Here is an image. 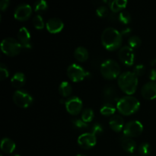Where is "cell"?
I'll list each match as a JSON object with an SVG mask.
<instances>
[{
  "mask_svg": "<svg viewBox=\"0 0 156 156\" xmlns=\"http://www.w3.org/2000/svg\"><path fill=\"white\" fill-rule=\"evenodd\" d=\"M101 73L105 79L113 80L120 75V66L114 59H107L101 66Z\"/></svg>",
  "mask_w": 156,
  "mask_h": 156,
  "instance_id": "cell-4",
  "label": "cell"
},
{
  "mask_svg": "<svg viewBox=\"0 0 156 156\" xmlns=\"http://www.w3.org/2000/svg\"><path fill=\"white\" fill-rule=\"evenodd\" d=\"M10 2L9 0H2L0 2V9L2 11H5L8 7H9Z\"/></svg>",
  "mask_w": 156,
  "mask_h": 156,
  "instance_id": "cell-36",
  "label": "cell"
},
{
  "mask_svg": "<svg viewBox=\"0 0 156 156\" xmlns=\"http://www.w3.org/2000/svg\"><path fill=\"white\" fill-rule=\"evenodd\" d=\"M152 151V147H151L150 144L147 143H143L139 146V152L140 155L143 156L149 155L151 153Z\"/></svg>",
  "mask_w": 156,
  "mask_h": 156,
  "instance_id": "cell-26",
  "label": "cell"
},
{
  "mask_svg": "<svg viewBox=\"0 0 156 156\" xmlns=\"http://www.w3.org/2000/svg\"><path fill=\"white\" fill-rule=\"evenodd\" d=\"M120 144L123 150L128 153H133L136 148V143L130 137H127L123 135L120 137Z\"/></svg>",
  "mask_w": 156,
  "mask_h": 156,
  "instance_id": "cell-17",
  "label": "cell"
},
{
  "mask_svg": "<svg viewBox=\"0 0 156 156\" xmlns=\"http://www.w3.org/2000/svg\"><path fill=\"white\" fill-rule=\"evenodd\" d=\"M66 109L72 115H77L82 109V101L79 98L72 97L66 101Z\"/></svg>",
  "mask_w": 156,
  "mask_h": 156,
  "instance_id": "cell-10",
  "label": "cell"
},
{
  "mask_svg": "<svg viewBox=\"0 0 156 156\" xmlns=\"http://www.w3.org/2000/svg\"><path fill=\"white\" fill-rule=\"evenodd\" d=\"M18 37L23 49H25V50L31 49L32 46L30 44V34L26 27H22L20 28L18 34Z\"/></svg>",
  "mask_w": 156,
  "mask_h": 156,
  "instance_id": "cell-14",
  "label": "cell"
},
{
  "mask_svg": "<svg viewBox=\"0 0 156 156\" xmlns=\"http://www.w3.org/2000/svg\"><path fill=\"white\" fill-rule=\"evenodd\" d=\"M126 4H127L126 0H114V1L109 2L111 10L113 12H115V13L124 9L126 6Z\"/></svg>",
  "mask_w": 156,
  "mask_h": 156,
  "instance_id": "cell-22",
  "label": "cell"
},
{
  "mask_svg": "<svg viewBox=\"0 0 156 156\" xmlns=\"http://www.w3.org/2000/svg\"><path fill=\"white\" fill-rule=\"evenodd\" d=\"M88 74V73L82 66L76 63L71 64L67 69V75L69 78L75 82L82 81Z\"/></svg>",
  "mask_w": 156,
  "mask_h": 156,
  "instance_id": "cell-7",
  "label": "cell"
},
{
  "mask_svg": "<svg viewBox=\"0 0 156 156\" xmlns=\"http://www.w3.org/2000/svg\"><path fill=\"white\" fill-rule=\"evenodd\" d=\"M143 131V126L138 120H132L126 123L123 128V134L127 137H137Z\"/></svg>",
  "mask_w": 156,
  "mask_h": 156,
  "instance_id": "cell-8",
  "label": "cell"
},
{
  "mask_svg": "<svg viewBox=\"0 0 156 156\" xmlns=\"http://www.w3.org/2000/svg\"><path fill=\"white\" fill-rule=\"evenodd\" d=\"M119 20L120 22L123 24H129L131 21V15L126 11H122L120 14H119Z\"/></svg>",
  "mask_w": 156,
  "mask_h": 156,
  "instance_id": "cell-29",
  "label": "cell"
},
{
  "mask_svg": "<svg viewBox=\"0 0 156 156\" xmlns=\"http://www.w3.org/2000/svg\"><path fill=\"white\" fill-rule=\"evenodd\" d=\"M2 51L9 56H15L20 53L22 50V46L16 39L12 37H6L2 41Z\"/></svg>",
  "mask_w": 156,
  "mask_h": 156,
  "instance_id": "cell-5",
  "label": "cell"
},
{
  "mask_svg": "<svg viewBox=\"0 0 156 156\" xmlns=\"http://www.w3.org/2000/svg\"><path fill=\"white\" fill-rule=\"evenodd\" d=\"M140 102L136 98L127 95L120 98L117 104V109L123 115L129 116L134 114L139 110Z\"/></svg>",
  "mask_w": 156,
  "mask_h": 156,
  "instance_id": "cell-3",
  "label": "cell"
},
{
  "mask_svg": "<svg viewBox=\"0 0 156 156\" xmlns=\"http://www.w3.org/2000/svg\"><path fill=\"white\" fill-rule=\"evenodd\" d=\"M73 125L74 127L79 129H86L88 128V124L81 119H74L73 120Z\"/></svg>",
  "mask_w": 156,
  "mask_h": 156,
  "instance_id": "cell-30",
  "label": "cell"
},
{
  "mask_svg": "<svg viewBox=\"0 0 156 156\" xmlns=\"http://www.w3.org/2000/svg\"><path fill=\"white\" fill-rule=\"evenodd\" d=\"M149 78L152 81V82H155L156 80V69H151L150 73L149 74Z\"/></svg>",
  "mask_w": 156,
  "mask_h": 156,
  "instance_id": "cell-37",
  "label": "cell"
},
{
  "mask_svg": "<svg viewBox=\"0 0 156 156\" xmlns=\"http://www.w3.org/2000/svg\"><path fill=\"white\" fill-rule=\"evenodd\" d=\"M12 156H20L19 155H17V154H15V155H12Z\"/></svg>",
  "mask_w": 156,
  "mask_h": 156,
  "instance_id": "cell-40",
  "label": "cell"
},
{
  "mask_svg": "<svg viewBox=\"0 0 156 156\" xmlns=\"http://www.w3.org/2000/svg\"><path fill=\"white\" fill-rule=\"evenodd\" d=\"M145 71H146V68L143 64H139L136 65L133 69V73L138 77V76H142L144 75Z\"/></svg>",
  "mask_w": 156,
  "mask_h": 156,
  "instance_id": "cell-35",
  "label": "cell"
},
{
  "mask_svg": "<svg viewBox=\"0 0 156 156\" xmlns=\"http://www.w3.org/2000/svg\"><path fill=\"white\" fill-rule=\"evenodd\" d=\"M102 132H103V128L100 123H94L92 125L91 128V133L97 136L101 134Z\"/></svg>",
  "mask_w": 156,
  "mask_h": 156,
  "instance_id": "cell-32",
  "label": "cell"
},
{
  "mask_svg": "<svg viewBox=\"0 0 156 156\" xmlns=\"http://www.w3.org/2000/svg\"><path fill=\"white\" fill-rule=\"evenodd\" d=\"M31 12L32 9L30 5L23 3L17 6L15 10V13H14V17L15 19L18 21H26L30 18Z\"/></svg>",
  "mask_w": 156,
  "mask_h": 156,
  "instance_id": "cell-12",
  "label": "cell"
},
{
  "mask_svg": "<svg viewBox=\"0 0 156 156\" xmlns=\"http://www.w3.org/2000/svg\"><path fill=\"white\" fill-rule=\"evenodd\" d=\"M109 125L111 129L115 132H120L124 128V122L123 119L120 115H114L111 117L109 121Z\"/></svg>",
  "mask_w": 156,
  "mask_h": 156,
  "instance_id": "cell-18",
  "label": "cell"
},
{
  "mask_svg": "<svg viewBox=\"0 0 156 156\" xmlns=\"http://www.w3.org/2000/svg\"><path fill=\"white\" fill-rule=\"evenodd\" d=\"M32 23H33L34 26L36 29H43L44 27V22L43 20L42 17L39 15H37L34 17L33 20H32Z\"/></svg>",
  "mask_w": 156,
  "mask_h": 156,
  "instance_id": "cell-27",
  "label": "cell"
},
{
  "mask_svg": "<svg viewBox=\"0 0 156 156\" xmlns=\"http://www.w3.org/2000/svg\"><path fill=\"white\" fill-rule=\"evenodd\" d=\"M141 39L138 36H132L128 39V44L129 47H130L132 49L137 48L141 44Z\"/></svg>",
  "mask_w": 156,
  "mask_h": 156,
  "instance_id": "cell-28",
  "label": "cell"
},
{
  "mask_svg": "<svg viewBox=\"0 0 156 156\" xmlns=\"http://www.w3.org/2000/svg\"><path fill=\"white\" fill-rule=\"evenodd\" d=\"M150 64L152 66H156V58H155V59H153L152 61H151Z\"/></svg>",
  "mask_w": 156,
  "mask_h": 156,
  "instance_id": "cell-39",
  "label": "cell"
},
{
  "mask_svg": "<svg viewBox=\"0 0 156 156\" xmlns=\"http://www.w3.org/2000/svg\"><path fill=\"white\" fill-rule=\"evenodd\" d=\"M123 41L122 34L114 27H107L101 34V43L105 49L114 51L120 47Z\"/></svg>",
  "mask_w": 156,
  "mask_h": 156,
  "instance_id": "cell-1",
  "label": "cell"
},
{
  "mask_svg": "<svg viewBox=\"0 0 156 156\" xmlns=\"http://www.w3.org/2000/svg\"><path fill=\"white\" fill-rule=\"evenodd\" d=\"M103 96L106 104L109 105H114V103L117 104L120 100L117 89L112 85H108L105 87L103 90Z\"/></svg>",
  "mask_w": 156,
  "mask_h": 156,
  "instance_id": "cell-11",
  "label": "cell"
},
{
  "mask_svg": "<svg viewBox=\"0 0 156 156\" xmlns=\"http://www.w3.org/2000/svg\"><path fill=\"white\" fill-rule=\"evenodd\" d=\"M9 76V72L8 70L7 66L3 63L0 64V79L4 80L7 79Z\"/></svg>",
  "mask_w": 156,
  "mask_h": 156,
  "instance_id": "cell-33",
  "label": "cell"
},
{
  "mask_svg": "<svg viewBox=\"0 0 156 156\" xmlns=\"http://www.w3.org/2000/svg\"><path fill=\"white\" fill-rule=\"evenodd\" d=\"M131 33V29L130 28H125L123 30H122L121 31V34L124 35V36H126V35L129 34Z\"/></svg>",
  "mask_w": 156,
  "mask_h": 156,
  "instance_id": "cell-38",
  "label": "cell"
},
{
  "mask_svg": "<svg viewBox=\"0 0 156 156\" xmlns=\"http://www.w3.org/2000/svg\"><path fill=\"white\" fill-rule=\"evenodd\" d=\"M141 94L144 98L148 100L156 98V82L151 81L145 84L141 89Z\"/></svg>",
  "mask_w": 156,
  "mask_h": 156,
  "instance_id": "cell-15",
  "label": "cell"
},
{
  "mask_svg": "<svg viewBox=\"0 0 156 156\" xmlns=\"http://www.w3.org/2000/svg\"><path fill=\"white\" fill-rule=\"evenodd\" d=\"M117 83L120 89L126 94H133L136 92L138 86V78L131 72H125L120 75Z\"/></svg>",
  "mask_w": 156,
  "mask_h": 156,
  "instance_id": "cell-2",
  "label": "cell"
},
{
  "mask_svg": "<svg viewBox=\"0 0 156 156\" xmlns=\"http://www.w3.org/2000/svg\"><path fill=\"white\" fill-rule=\"evenodd\" d=\"M34 9L35 12H41V11H45L47 9V3L44 0H40V1L34 2Z\"/></svg>",
  "mask_w": 156,
  "mask_h": 156,
  "instance_id": "cell-31",
  "label": "cell"
},
{
  "mask_svg": "<svg viewBox=\"0 0 156 156\" xmlns=\"http://www.w3.org/2000/svg\"><path fill=\"white\" fill-rule=\"evenodd\" d=\"M97 140L96 136L91 133H86L79 136L78 138V143L82 148L85 149H89L96 145Z\"/></svg>",
  "mask_w": 156,
  "mask_h": 156,
  "instance_id": "cell-13",
  "label": "cell"
},
{
  "mask_svg": "<svg viewBox=\"0 0 156 156\" xmlns=\"http://www.w3.org/2000/svg\"><path fill=\"white\" fill-rule=\"evenodd\" d=\"M129 156H137V155H129Z\"/></svg>",
  "mask_w": 156,
  "mask_h": 156,
  "instance_id": "cell-42",
  "label": "cell"
},
{
  "mask_svg": "<svg viewBox=\"0 0 156 156\" xmlns=\"http://www.w3.org/2000/svg\"><path fill=\"white\" fill-rule=\"evenodd\" d=\"M96 12H97V15H98L101 18H105L109 14V11H108V9L105 5H101L99 6L98 8L96 10Z\"/></svg>",
  "mask_w": 156,
  "mask_h": 156,
  "instance_id": "cell-34",
  "label": "cell"
},
{
  "mask_svg": "<svg viewBox=\"0 0 156 156\" xmlns=\"http://www.w3.org/2000/svg\"><path fill=\"white\" fill-rule=\"evenodd\" d=\"M25 80L26 78L24 73L19 72V73H16L12 76V79H11V83L13 87L19 88L25 84Z\"/></svg>",
  "mask_w": 156,
  "mask_h": 156,
  "instance_id": "cell-20",
  "label": "cell"
},
{
  "mask_svg": "<svg viewBox=\"0 0 156 156\" xmlns=\"http://www.w3.org/2000/svg\"><path fill=\"white\" fill-rule=\"evenodd\" d=\"M16 145L15 142L9 138H3L1 142V149L5 153H12L15 151Z\"/></svg>",
  "mask_w": 156,
  "mask_h": 156,
  "instance_id": "cell-19",
  "label": "cell"
},
{
  "mask_svg": "<svg viewBox=\"0 0 156 156\" xmlns=\"http://www.w3.org/2000/svg\"><path fill=\"white\" fill-rule=\"evenodd\" d=\"M120 60L126 66H132L135 59L133 50L129 46H123L120 49L118 53Z\"/></svg>",
  "mask_w": 156,
  "mask_h": 156,
  "instance_id": "cell-9",
  "label": "cell"
},
{
  "mask_svg": "<svg viewBox=\"0 0 156 156\" xmlns=\"http://www.w3.org/2000/svg\"><path fill=\"white\" fill-rule=\"evenodd\" d=\"M76 156H85V155H76Z\"/></svg>",
  "mask_w": 156,
  "mask_h": 156,
  "instance_id": "cell-41",
  "label": "cell"
},
{
  "mask_svg": "<svg viewBox=\"0 0 156 156\" xmlns=\"http://www.w3.org/2000/svg\"><path fill=\"white\" fill-rule=\"evenodd\" d=\"M74 56L79 62H85L88 58V52L84 47H79L75 50Z\"/></svg>",
  "mask_w": 156,
  "mask_h": 156,
  "instance_id": "cell-21",
  "label": "cell"
},
{
  "mask_svg": "<svg viewBox=\"0 0 156 156\" xmlns=\"http://www.w3.org/2000/svg\"><path fill=\"white\" fill-rule=\"evenodd\" d=\"M72 86L68 82H62L59 86V92L62 97H69L72 93Z\"/></svg>",
  "mask_w": 156,
  "mask_h": 156,
  "instance_id": "cell-23",
  "label": "cell"
},
{
  "mask_svg": "<svg viewBox=\"0 0 156 156\" xmlns=\"http://www.w3.org/2000/svg\"><path fill=\"white\" fill-rule=\"evenodd\" d=\"M94 111L91 108H86L82 114V120L85 123H89L94 118Z\"/></svg>",
  "mask_w": 156,
  "mask_h": 156,
  "instance_id": "cell-25",
  "label": "cell"
},
{
  "mask_svg": "<svg viewBox=\"0 0 156 156\" xmlns=\"http://www.w3.org/2000/svg\"><path fill=\"white\" fill-rule=\"evenodd\" d=\"M101 114L104 116H111L115 113L116 108L114 105L105 104L101 107L100 110Z\"/></svg>",
  "mask_w": 156,
  "mask_h": 156,
  "instance_id": "cell-24",
  "label": "cell"
},
{
  "mask_svg": "<svg viewBox=\"0 0 156 156\" xmlns=\"http://www.w3.org/2000/svg\"><path fill=\"white\" fill-rule=\"evenodd\" d=\"M13 101L17 106L22 108H27L33 102V98L25 91L17 90L13 94Z\"/></svg>",
  "mask_w": 156,
  "mask_h": 156,
  "instance_id": "cell-6",
  "label": "cell"
},
{
  "mask_svg": "<svg viewBox=\"0 0 156 156\" xmlns=\"http://www.w3.org/2000/svg\"><path fill=\"white\" fill-rule=\"evenodd\" d=\"M46 27H47V30L50 33L57 34L59 33L63 29L64 24L62 21H61L59 18H53L47 21Z\"/></svg>",
  "mask_w": 156,
  "mask_h": 156,
  "instance_id": "cell-16",
  "label": "cell"
}]
</instances>
